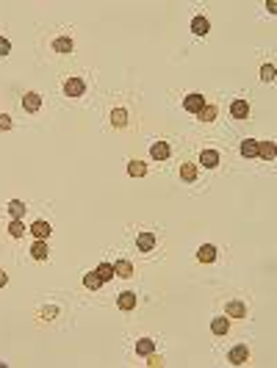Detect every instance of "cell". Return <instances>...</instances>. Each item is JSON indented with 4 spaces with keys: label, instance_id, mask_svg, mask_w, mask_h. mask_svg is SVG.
<instances>
[{
    "label": "cell",
    "instance_id": "cell-14",
    "mask_svg": "<svg viewBox=\"0 0 277 368\" xmlns=\"http://www.w3.org/2000/svg\"><path fill=\"white\" fill-rule=\"evenodd\" d=\"M114 274H117V277H133V263L131 260H117V263H114Z\"/></svg>",
    "mask_w": 277,
    "mask_h": 368
},
{
    "label": "cell",
    "instance_id": "cell-3",
    "mask_svg": "<svg viewBox=\"0 0 277 368\" xmlns=\"http://www.w3.org/2000/svg\"><path fill=\"white\" fill-rule=\"evenodd\" d=\"M200 164L205 169H216L222 164V158H219V153H216V150H202V153H200Z\"/></svg>",
    "mask_w": 277,
    "mask_h": 368
},
{
    "label": "cell",
    "instance_id": "cell-17",
    "mask_svg": "<svg viewBox=\"0 0 277 368\" xmlns=\"http://www.w3.org/2000/svg\"><path fill=\"white\" fill-rule=\"evenodd\" d=\"M258 155L263 161H275V144L272 141H258Z\"/></svg>",
    "mask_w": 277,
    "mask_h": 368
},
{
    "label": "cell",
    "instance_id": "cell-32",
    "mask_svg": "<svg viewBox=\"0 0 277 368\" xmlns=\"http://www.w3.org/2000/svg\"><path fill=\"white\" fill-rule=\"evenodd\" d=\"M147 357H150V363H147V366H152V368H155V366H161V363H164V360H161V357H158V354H155V352H152V354H147Z\"/></svg>",
    "mask_w": 277,
    "mask_h": 368
},
{
    "label": "cell",
    "instance_id": "cell-9",
    "mask_svg": "<svg viewBox=\"0 0 277 368\" xmlns=\"http://www.w3.org/2000/svg\"><path fill=\"white\" fill-rule=\"evenodd\" d=\"M136 246H138V252H152L155 249V233H141L136 238Z\"/></svg>",
    "mask_w": 277,
    "mask_h": 368
},
{
    "label": "cell",
    "instance_id": "cell-26",
    "mask_svg": "<svg viewBox=\"0 0 277 368\" xmlns=\"http://www.w3.org/2000/svg\"><path fill=\"white\" fill-rule=\"evenodd\" d=\"M31 233H34L36 238H42V241H45V238L50 236V224L47 222H36L34 227H31Z\"/></svg>",
    "mask_w": 277,
    "mask_h": 368
},
{
    "label": "cell",
    "instance_id": "cell-4",
    "mask_svg": "<svg viewBox=\"0 0 277 368\" xmlns=\"http://www.w3.org/2000/svg\"><path fill=\"white\" fill-rule=\"evenodd\" d=\"M183 108L191 114H200L202 108H205V97H200V94H188L186 100H183Z\"/></svg>",
    "mask_w": 277,
    "mask_h": 368
},
{
    "label": "cell",
    "instance_id": "cell-24",
    "mask_svg": "<svg viewBox=\"0 0 277 368\" xmlns=\"http://www.w3.org/2000/svg\"><path fill=\"white\" fill-rule=\"evenodd\" d=\"M97 277L103 280V283H108L111 277H117V274H114V266H111V263H100V266H97Z\"/></svg>",
    "mask_w": 277,
    "mask_h": 368
},
{
    "label": "cell",
    "instance_id": "cell-27",
    "mask_svg": "<svg viewBox=\"0 0 277 368\" xmlns=\"http://www.w3.org/2000/svg\"><path fill=\"white\" fill-rule=\"evenodd\" d=\"M83 285H86L89 291H97V288L103 285V280L97 277V271H92V274H86V277H83Z\"/></svg>",
    "mask_w": 277,
    "mask_h": 368
},
{
    "label": "cell",
    "instance_id": "cell-30",
    "mask_svg": "<svg viewBox=\"0 0 277 368\" xmlns=\"http://www.w3.org/2000/svg\"><path fill=\"white\" fill-rule=\"evenodd\" d=\"M8 53H11V42L0 36V56H8Z\"/></svg>",
    "mask_w": 277,
    "mask_h": 368
},
{
    "label": "cell",
    "instance_id": "cell-12",
    "mask_svg": "<svg viewBox=\"0 0 277 368\" xmlns=\"http://www.w3.org/2000/svg\"><path fill=\"white\" fill-rule=\"evenodd\" d=\"M31 255H34V260H47V255H50L47 244L42 241V238H36V244L31 246Z\"/></svg>",
    "mask_w": 277,
    "mask_h": 368
},
{
    "label": "cell",
    "instance_id": "cell-20",
    "mask_svg": "<svg viewBox=\"0 0 277 368\" xmlns=\"http://www.w3.org/2000/svg\"><path fill=\"white\" fill-rule=\"evenodd\" d=\"M53 50L55 53H72V39L69 36H58L53 42Z\"/></svg>",
    "mask_w": 277,
    "mask_h": 368
},
{
    "label": "cell",
    "instance_id": "cell-33",
    "mask_svg": "<svg viewBox=\"0 0 277 368\" xmlns=\"http://www.w3.org/2000/svg\"><path fill=\"white\" fill-rule=\"evenodd\" d=\"M6 280H8V277H6V271L0 269V288H3V285H6Z\"/></svg>",
    "mask_w": 277,
    "mask_h": 368
},
{
    "label": "cell",
    "instance_id": "cell-13",
    "mask_svg": "<svg viewBox=\"0 0 277 368\" xmlns=\"http://www.w3.org/2000/svg\"><path fill=\"white\" fill-rule=\"evenodd\" d=\"M230 114H233L235 119H247V114H249L247 100H233V105H230Z\"/></svg>",
    "mask_w": 277,
    "mask_h": 368
},
{
    "label": "cell",
    "instance_id": "cell-8",
    "mask_svg": "<svg viewBox=\"0 0 277 368\" xmlns=\"http://www.w3.org/2000/svg\"><path fill=\"white\" fill-rule=\"evenodd\" d=\"M150 155L155 161H166L169 155H172V150H169V144H166V141H155V144L150 147Z\"/></svg>",
    "mask_w": 277,
    "mask_h": 368
},
{
    "label": "cell",
    "instance_id": "cell-11",
    "mask_svg": "<svg viewBox=\"0 0 277 368\" xmlns=\"http://www.w3.org/2000/svg\"><path fill=\"white\" fill-rule=\"evenodd\" d=\"M180 177L186 183H194L197 177H200V169H197V164H183L180 166Z\"/></svg>",
    "mask_w": 277,
    "mask_h": 368
},
{
    "label": "cell",
    "instance_id": "cell-31",
    "mask_svg": "<svg viewBox=\"0 0 277 368\" xmlns=\"http://www.w3.org/2000/svg\"><path fill=\"white\" fill-rule=\"evenodd\" d=\"M8 127H11V117L0 114V130H8Z\"/></svg>",
    "mask_w": 277,
    "mask_h": 368
},
{
    "label": "cell",
    "instance_id": "cell-18",
    "mask_svg": "<svg viewBox=\"0 0 277 368\" xmlns=\"http://www.w3.org/2000/svg\"><path fill=\"white\" fill-rule=\"evenodd\" d=\"M111 125H114V127H125V125H128V111H125V108H114V111H111Z\"/></svg>",
    "mask_w": 277,
    "mask_h": 368
},
{
    "label": "cell",
    "instance_id": "cell-15",
    "mask_svg": "<svg viewBox=\"0 0 277 368\" xmlns=\"http://www.w3.org/2000/svg\"><path fill=\"white\" fill-rule=\"evenodd\" d=\"M191 31L197 36H205L208 31H211V22H208L205 17H194V20H191Z\"/></svg>",
    "mask_w": 277,
    "mask_h": 368
},
{
    "label": "cell",
    "instance_id": "cell-23",
    "mask_svg": "<svg viewBox=\"0 0 277 368\" xmlns=\"http://www.w3.org/2000/svg\"><path fill=\"white\" fill-rule=\"evenodd\" d=\"M128 174H131V177H144V174H147V164H141V161H131V164H128Z\"/></svg>",
    "mask_w": 277,
    "mask_h": 368
},
{
    "label": "cell",
    "instance_id": "cell-29",
    "mask_svg": "<svg viewBox=\"0 0 277 368\" xmlns=\"http://www.w3.org/2000/svg\"><path fill=\"white\" fill-rule=\"evenodd\" d=\"M261 81H266V83L275 81V64H263L261 67Z\"/></svg>",
    "mask_w": 277,
    "mask_h": 368
},
{
    "label": "cell",
    "instance_id": "cell-10",
    "mask_svg": "<svg viewBox=\"0 0 277 368\" xmlns=\"http://www.w3.org/2000/svg\"><path fill=\"white\" fill-rule=\"evenodd\" d=\"M117 307H119V310H133V307H136V293H133V291H125V293H119V299H117Z\"/></svg>",
    "mask_w": 277,
    "mask_h": 368
},
{
    "label": "cell",
    "instance_id": "cell-19",
    "mask_svg": "<svg viewBox=\"0 0 277 368\" xmlns=\"http://www.w3.org/2000/svg\"><path fill=\"white\" fill-rule=\"evenodd\" d=\"M241 155H244V158H258V141L255 139H244Z\"/></svg>",
    "mask_w": 277,
    "mask_h": 368
},
{
    "label": "cell",
    "instance_id": "cell-1",
    "mask_svg": "<svg viewBox=\"0 0 277 368\" xmlns=\"http://www.w3.org/2000/svg\"><path fill=\"white\" fill-rule=\"evenodd\" d=\"M83 91H86L83 78H67V81H64V94H67V97H83Z\"/></svg>",
    "mask_w": 277,
    "mask_h": 368
},
{
    "label": "cell",
    "instance_id": "cell-16",
    "mask_svg": "<svg viewBox=\"0 0 277 368\" xmlns=\"http://www.w3.org/2000/svg\"><path fill=\"white\" fill-rule=\"evenodd\" d=\"M155 352V340L152 338H141L136 343V354H141V357H147V354H152Z\"/></svg>",
    "mask_w": 277,
    "mask_h": 368
},
{
    "label": "cell",
    "instance_id": "cell-7",
    "mask_svg": "<svg viewBox=\"0 0 277 368\" xmlns=\"http://www.w3.org/2000/svg\"><path fill=\"white\" fill-rule=\"evenodd\" d=\"M22 108H25V111H31V114H36L42 108V97L36 94V91H28L25 97H22Z\"/></svg>",
    "mask_w": 277,
    "mask_h": 368
},
{
    "label": "cell",
    "instance_id": "cell-28",
    "mask_svg": "<svg viewBox=\"0 0 277 368\" xmlns=\"http://www.w3.org/2000/svg\"><path fill=\"white\" fill-rule=\"evenodd\" d=\"M228 327H230L228 319H214V321H211V329H214L216 335H225V332H228Z\"/></svg>",
    "mask_w": 277,
    "mask_h": 368
},
{
    "label": "cell",
    "instance_id": "cell-21",
    "mask_svg": "<svg viewBox=\"0 0 277 368\" xmlns=\"http://www.w3.org/2000/svg\"><path fill=\"white\" fill-rule=\"evenodd\" d=\"M28 230H25V224H22V219H11V224H8V236L11 238H22Z\"/></svg>",
    "mask_w": 277,
    "mask_h": 368
},
{
    "label": "cell",
    "instance_id": "cell-6",
    "mask_svg": "<svg viewBox=\"0 0 277 368\" xmlns=\"http://www.w3.org/2000/svg\"><path fill=\"white\" fill-rule=\"evenodd\" d=\"M225 313H228L230 319H244V316H247V305H244V302H238V299H233V302H228Z\"/></svg>",
    "mask_w": 277,
    "mask_h": 368
},
{
    "label": "cell",
    "instance_id": "cell-25",
    "mask_svg": "<svg viewBox=\"0 0 277 368\" xmlns=\"http://www.w3.org/2000/svg\"><path fill=\"white\" fill-rule=\"evenodd\" d=\"M8 213H11V219H22L25 216V205L20 200H11L8 202Z\"/></svg>",
    "mask_w": 277,
    "mask_h": 368
},
{
    "label": "cell",
    "instance_id": "cell-2",
    "mask_svg": "<svg viewBox=\"0 0 277 368\" xmlns=\"http://www.w3.org/2000/svg\"><path fill=\"white\" fill-rule=\"evenodd\" d=\"M247 360H249V349L244 346V343H241V346H233V349H230L228 363H233V366H244Z\"/></svg>",
    "mask_w": 277,
    "mask_h": 368
},
{
    "label": "cell",
    "instance_id": "cell-22",
    "mask_svg": "<svg viewBox=\"0 0 277 368\" xmlns=\"http://www.w3.org/2000/svg\"><path fill=\"white\" fill-rule=\"evenodd\" d=\"M197 117H200V122H214V119L219 117V108H216V105H208V103H205V108H202Z\"/></svg>",
    "mask_w": 277,
    "mask_h": 368
},
{
    "label": "cell",
    "instance_id": "cell-5",
    "mask_svg": "<svg viewBox=\"0 0 277 368\" xmlns=\"http://www.w3.org/2000/svg\"><path fill=\"white\" fill-rule=\"evenodd\" d=\"M197 260H200V263H214L216 260V246L214 244H202L200 249H197Z\"/></svg>",
    "mask_w": 277,
    "mask_h": 368
}]
</instances>
